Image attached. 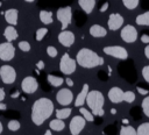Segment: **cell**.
I'll return each instance as SVG.
<instances>
[{"mask_svg":"<svg viewBox=\"0 0 149 135\" xmlns=\"http://www.w3.org/2000/svg\"><path fill=\"white\" fill-rule=\"evenodd\" d=\"M54 102L49 98H38L31 106V121L35 126L43 125L54 113Z\"/></svg>","mask_w":149,"mask_h":135,"instance_id":"cell-1","label":"cell"},{"mask_svg":"<svg viewBox=\"0 0 149 135\" xmlns=\"http://www.w3.org/2000/svg\"><path fill=\"white\" fill-rule=\"evenodd\" d=\"M76 63L84 69H93L104 64V58L88 48H81L76 55Z\"/></svg>","mask_w":149,"mask_h":135,"instance_id":"cell-2","label":"cell"},{"mask_svg":"<svg viewBox=\"0 0 149 135\" xmlns=\"http://www.w3.org/2000/svg\"><path fill=\"white\" fill-rule=\"evenodd\" d=\"M86 105L88 106V109L92 112L94 116L101 118L105 114L104 105H105V97L104 94L98 90L88 91L86 97Z\"/></svg>","mask_w":149,"mask_h":135,"instance_id":"cell-3","label":"cell"},{"mask_svg":"<svg viewBox=\"0 0 149 135\" xmlns=\"http://www.w3.org/2000/svg\"><path fill=\"white\" fill-rule=\"evenodd\" d=\"M56 16L61 23L62 30H66V28L71 24V21H72V8L70 6L61 7L57 9Z\"/></svg>","mask_w":149,"mask_h":135,"instance_id":"cell-4","label":"cell"},{"mask_svg":"<svg viewBox=\"0 0 149 135\" xmlns=\"http://www.w3.org/2000/svg\"><path fill=\"white\" fill-rule=\"evenodd\" d=\"M77 69V63H76V59L71 58V56L68 54V52H64L61 57V61H59V70L62 73L64 74H71L76 71Z\"/></svg>","mask_w":149,"mask_h":135,"instance_id":"cell-5","label":"cell"},{"mask_svg":"<svg viewBox=\"0 0 149 135\" xmlns=\"http://www.w3.org/2000/svg\"><path fill=\"white\" fill-rule=\"evenodd\" d=\"M102 51L107 56H112L121 61H125L128 58V51L121 45H107V47H104Z\"/></svg>","mask_w":149,"mask_h":135,"instance_id":"cell-6","label":"cell"},{"mask_svg":"<svg viewBox=\"0 0 149 135\" xmlns=\"http://www.w3.org/2000/svg\"><path fill=\"white\" fill-rule=\"evenodd\" d=\"M0 79L3 84H13L16 80V71L12 65L5 64L0 66Z\"/></svg>","mask_w":149,"mask_h":135,"instance_id":"cell-7","label":"cell"},{"mask_svg":"<svg viewBox=\"0 0 149 135\" xmlns=\"http://www.w3.org/2000/svg\"><path fill=\"white\" fill-rule=\"evenodd\" d=\"M120 37L126 43H134L137 40V30L132 24L122 26L121 31H120Z\"/></svg>","mask_w":149,"mask_h":135,"instance_id":"cell-8","label":"cell"},{"mask_svg":"<svg viewBox=\"0 0 149 135\" xmlns=\"http://www.w3.org/2000/svg\"><path fill=\"white\" fill-rule=\"evenodd\" d=\"M86 125V120L81 116V115H76L71 119L70 123H69V130L71 135H79L81 133V130L85 128Z\"/></svg>","mask_w":149,"mask_h":135,"instance_id":"cell-9","label":"cell"},{"mask_svg":"<svg viewBox=\"0 0 149 135\" xmlns=\"http://www.w3.org/2000/svg\"><path fill=\"white\" fill-rule=\"evenodd\" d=\"M15 56V48L12 42L0 43V59L3 62H9Z\"/></svg>","mask_w":149,"mask_h":135,"instance_id":"cell-10","label":"cell"},{"mask_svg":"<svg viewBox=\"0 0 149 135\" xmlns=\"http://www.w3.org/2000/svg\"><path fill=\"white\" fill-rule=\"evenodd\" d=\"M38 88V81L36 80L35 77L33 76H27L22 79L21 81V90L27 93V94H31L35 93Z\"/></svg>","mask_w":149,"mask_h":135,"instance_id":"cell-11","label":"cell"},{"mask_svg":"<svg viewBox=\"0 0 149 135\" xmlns=\"http://www.w3.org/2000/svg\"><path fill=\"white\" fill-rule=\"evenodd\" d=\"M56 100L59 105L62 106H68L72 102L73 100V93L71 92L70 88H61L56 93Z\"/></svg>","mask_w":149,"mask_h":135,"instance_id":"cell-12","label":"cell"},{"mask_svg":"<svg viewBox=\"0 0 149 135\" xmlns=\"http://www.w3.org/2000/svg\"><path fill=\"white\" fill-rule=\"evenodd\" d=\"M107 26L109 30H119L120 28H122L123 26V16L119 13H112L108 16V21H107Z\"/></svg>","mask_w":149,"mask_h":135,"instance_id":"cell-13","label":"cell"},{"mask_svg":"<svg viewBox=\"0 0 149 135\" xmlns=\"http://www.w3.org/2000/svg\"><path fill=\"white\" fill-rule=\"evenodd\" d=\"M58 42H59V44H62L63 47H65V48H69V47H71L73 43H74V40H76V37H74V34L72 33V31H70V30H62L59 34H58Z\"/></svg>","mask_w":149,"mask_h":135,"instance_id":"cell-14","label":"cell"},{"mask_svg":"<svg viewBox=\"0 0 149 135\" xmlns=\"http://www.w3.org/2000/svg\"><path fill=\"white\" fill-rule=\"evenodd\" d=\"M107 97H108V99H109L111 102H113V104H120V102L123 101V91L120 87L114 86V87L109 88V91L107 93Z\"/></svg>","mask_w":149,"mask_h":135,"instance_id":"cell-15","label":"cell"},{"mask_svg":"<svg viewBox=\"0 0 149 135\" xmlns=\"http://www.w3.org/2000/svg\"><path fill=\"white\" fill-rule=\"evenodd\" d=\"M19 19V12L15 8H9L5 12V20L9 26H16Z\"/></svg>","mask_w":149,"mask_h":135,"instance_id":"cell-16","label":"cell"},{"mask_svg":"<svg viewBox=\"0 0 149 135\" xmlns=\"http://www.w3.org/2000/svg\"><path fill=\"white\" fill-rule=\"evenodd\" d=\"M90 35L92 37H95V38H101V37H105L107 35V30L105 27L100 26V24H92L90 27Z\"/></svg>","mask_w":149,"mask_h":135,"instance_id":"cell-17","label":"cell"},{"mask_svg":"<svg viewBox=\"0 0 149 135\" xmlns=\"http://www.w3.org/2000/svg\"><path fill=\"white\" fill-rule=\"evenodd\" d=\"M87 93H88V85L87 84H84L80 92L78 93V95L76 97V100H74V106L76 107H81L85 101H86V97H87Z\"/></svg>","mask_w":149,"mask_h":135,"instance_id":"cell-18","label":"cell"},{"mask_svg":"<svg viewBox=\"0 0 149 135\" xmlns=\"http://www.w3.org/2000/svg\"><path fill=\"white\" fill-rule=\"evenodd\" d=\"M3 36L7 40V42H13L19 37V34L14 26H7L3 30Z\"/></svg>","mask_w":149,"mask_h":135,"instance_id":"cell-19","label":"cell"},{"mask_svg":"<svg viewBox=\"0 0 149 135\" xmlns=\"http://www.w3.org/2000/svg\"><path fill=\"white\" fill-rule=\"evenodd\" d=\"M79 7L86 14H91L95 7V0H78Z\"/></svg>","mask_w":149,"mask_h":135,"instance_id":"cell-20","label":"cell"},{"mask_svg":"<svg viewBox=\"0 0 149 135\" xmlns=\"http://www.w3.org/2000/svg\"><path fill=\"white\" fill-rule=\"evenodd\" d=\"M38 17H40V21L43 23V24H51L54 22V19H52V13L49 12V10H41L38 13Z\"/></svg>","mask_w":149,"mask_h":135,"instance_id":"cell-21","label":"cell"},{"mask_svg":"<svg viewBox=\"0 0 149 135\" xmlns=\"http://www.w3.org/2000/svg\"><path fill=\"white\" fill-rule=\"evenodd\" d=\"M47 79H48V83L54 87H59L64 83V79L61 76H57V74H48Z\"/></svg>","mask_w":149,"mask_h":135,"instance_id":"cell-22","label":"cell"},{"mask_svg":"<svg viewBox=\"0 0 149 135\" xmlns=\"http://www.w3.org/2000/svg\"><path fill=\"white\" fill-rule=\"evenodd\" d=\"M49 128L51 130H55V132H61V130H63L65 128V123H64L63 120L56 118V119H54V120H51L49 122Z\"/></svg>","mask_w":149,"mask_h":135,"instance_id":"cell-23","label":"cell"},{"mask_svg":"<svg viewBox=\"0 0 149 135\" xmlns=\"http://www.w3.org/2000/svg\"><path fill=\"white\" fill-rule=\"evenodd\" d=\"M72 113V109L70 107H64V108H59V109H56L55 111V115L57 119H61V120H65L68 119Z\"/></svg>","mask_w":149,"mask_h":135,"instance_id":"cell-24","label":"cell"},{"mask_svg":"<svg viewBox=\"0 0 149 135\" xmlns=\"http://www.w3.org/2000/svg\"><path fill=\"white\" fill-rule=\"evenodd\" d=\"M135 22L139 26H149V10L142 14H139L135 19Z\"/></svg>","mask_w":149,"mask_h":135,"instance_id":"cell-25","label":"cell"},{"mask_svg":"<svg viewBox=\"0 0 149 135\" xmlns=\"http://www.w3.org/2000/svg\"><path fill=\"white\" fill-rule=\"evenodd\" d=\"M79 113L81 114V116L86 120V121H88V122H94V115L92 114V112L90 111V109H87V108H85V107H79Z\"/></svg>","mask_w":149,"mask_h":135,"instance_id":"cell-26","label":"cell"},{"mask_svg":"<svg viewBox=\"0 0 149 135\" xmlns=\"http://www.w3.org/2000/svg\"><path fill=\"white\" fill-rule=\"evenodd\" d=\"M120 135H136V129L129 125H123L120 128Z\"/></svg>","mask_w":149,"mask_h":135,"instance_id":"cell-27","label":"cell"},{"mask_svg":"<svg viewBox=\"0 0 149 135\" xmlns=\"http://www.w3.org/2000/svg\"><path fill=\"white\" fill-rule=\"evenodd\" d=\"M136 135H149V122L141 123L136 129Z\"/></svg>","mask_w":149,"mask_h":135,"instance_id":"cell-28","label":"cell"},{"mask_svg":"<svg viewBox=\"0 0 149 135\" xmlns=\"http://www.w3.org/2000/svg\"><path fill=\"white\" fill-rule=\"evenodd\" d=\"M141 109H142V113L149 118V95H146L143 99H142V102H141Z\"/></svg>","mask_w":149,"mask_h":135,"instance_id":"cell-29","label":"cell"},{"mask_svg":"<svg viewBox=\"0 0 149 135\" xmlns=\"http://www.w3.org/2000/svg\"><path fill=\"white\" fill-rule=\"evenodd\" d=\"M47 34H48V28H45V27L38 28V29L36 30V34H35V38H36V41H37V42H41V41L45 37Z\"/></svg>","mask_w":149,"mask_h":135,"instance_id":"cell-30","label":"cell"},{"mask_svg":"<svg viewBox=\"0 0 149 135\" xmlns=\"http://www.w3.org/2000/svg\"><path fill=\"white\" fill-rule=\"evenodd\" d=\"M7 127H8V129H9L10 132H16V130L20 129L21 123H20L19 120H16V119H12V120H9V122L7 123Z\"/></svg>","mask_w":149,"mask_h":135,"instance_id":"cell-31","label":"cell"},{"mask_svg":"<svg viewBox=\"0 0 149 135\" xmlns=\"http://www.w3.org/2000/svg\"><path fill=\"white\" fill-rule=\"evenodd\" d=\"M122 1V3H123V6L127 8V9H135L137 6H139V3H140V0H121Z\"/></svg>","mask_w":149,"mask_h":135,"instance_id":"cell-32","label":"cell"},{"mask_svg":"<svg viewBox=\"0 0 149 135\" xmlns=\"http://www.w3.org/2000/svg\"><path fill=\"white\" fill-rule=\"evenodd\" d=\"M134 100H135V93L133 91H126V92H123V101H126L128 104H132Z\"/></svg>","mask_w":149,"mask_h":135,"instance_id":"cell-33","label":"cell"},{"mask_svg":"<svg viewBox=\"0 0 149 135\" xmlns=\"http://www.w3.org/2000/svg\"><path fill=\"white\" fill-rule=\"evenodd\" d=\"M17 47H19V49H20L21 51H23V52H28V51L30 50V44H29V42H27V41H20L19 44H17Z\"/></svg>","mask_w":149,"mask_h":135,"instance_id":"cell-34","label":"cell"},{"mask_svg":"<svg viewBox=\"0 0 149 135\" xmlns=\"http://www.w3.org/2000/svg\"><path fill=\"white\" fill-rule=\"evenodd\" d=\"M47 55H48L49 57H51V58H55V57H57L58 51H57V49H56L55 47L49 45V47H47Z\"/></svg>","mask_w":149,"mask_h":135,"instance_id":"cell-35","label":"cell"},{"mask_svg":"<svg viewBox=\"0 0 149 135\" xmlns=\"http://www.w3.org/2000/svg\"><path fill=\"white\" fill-rule=\"evenodd\" d=\"M141 74L143 77V79L149 84V64L148 65H144L142 68V71H141Z\"/></svg>","mask_w":149,"mask_h":135,"instance_id":"cell-36","label":"cell"},{"mask_svg":"<svg viewBox=\"0 0 149 135\" xmlns=\"http://www.w3.org/2000/svg\"><path fill=\"white\" fill-rule=\"evenodd\" d=\"M136 90L141 95H148L149 94V90L148 88H144V87H141V86H136Z\"/></svg>","mask_w":149,"mask_h":135,"instance_id":"cell-37","label":"cell"},{"mask_svg":"<svg viewBox=\"0 0 149 135\" xmlns=\"http://www.w3.org/2000/svg\"><path fill=\"white\" fill-rule=\"evenodd\" d=\"M108 7H109L108 1H104V2H102V5H101V6H100V8H99V12H100V13H105V12L108 9Z\"/></svg>","mask_w":149,"mask_h":135,"instance_id":"cell-38","label":"cell"},{"mask_svg":"<svg viewBox=\"0 0 149 135\" xmlns=\"http://www.w3.org/2000/svg\"><path fill=\"white\" fill-rule=\"evenodd\" d=\"M141 42L142 43H146V44H149V34H143L141 35Z\"/></svg>","mask_w":149,"mask_h":135,"instance_id":"cell-39","label":"cell"},{"mask_svg":"<svg viewBox=\"0 0 149 135\" xmlns=\"http://www.w3.org/2000/svg\"><path fill=\"white\" fill-rule=\"evenodd\" d=\"M36 68H37L38 70H43V69H44V62H43V61H38V62L36 63Z\"/></svg>","mask_w":149,"mask_h":135,"instance_id":"cell-40","label":"cell"},{"mask_svg":"<svg viewBox=\"0 0 149 135\" xmlns=\"http://www.w3.org/2000/svg\"><path fill=\"white\" fill-rule=\"evenodd\" d=\"M19 95H20V92H19V91H16V90H14V91H12V92H10V98H13V99L17 98Z\"/></svg>","mask_w":149,"mask_h":135,"instance_id":"cell-41","label":"cell"},{"mask_svg":"<svg viewBox=\"0 0 149 135\" xmlns=\"http://www.w3.org/2000/svg\"><path fill=\"white\" fill-rule=\"evenodd\" d=\"M5 97H6V93H5V90H3L2 87H0V101H3V99H5Z\"/></svg>","mask_w":149,"mask_h":135,"instance_id":"cell-42","label":"cell"},{"mask_svg":"<svg viewBox=\"0 0 149 135\" xmlns=\"http://www.w3.org/2000/svg\"><path fill=\"white\" fill-rule=\"evenodd\" d=\"M65 83H66V85H68V86H70V87H72V86H73V80H72L70 77H68V78L65 79Z\"/></svg>","mask_w":149,"mask_h":135,"instance_id":"cell-43","label":"cell"},{"mask_svg":"<svg viewBox=\"0 0 149 135\" xmlns=\"http://www.w3.org/2000/svg\"><path fill=\"white\" fill-rule=\"evenodd\" d=\"M144 56L149 59V44H147V47L144 48Z\"/></svg>","mask_w":149,"mask_h":135,"instance_id":"cell-44","label":"cell"},{"mask_svg":"<svg viewBox=\"0 0 149 135\" xmlns=\"http://www.w3.org/2000/svg\"><path fill=\"white\" fill-rule=\"evenodd\" d=\"M7 109V105L2 101H0V111H6Z\"/></svg>","mask_w":149,"mask_h":135,"instance_id":"cell-45","label":"cell"},{"mask_svg":"<svg viewBox=\"0 0 149 135\" xmlns=\"http://www.w3.org/2000/svg\"><path fill=\"white\" fill-rule=\"evenodd\" d=\"M43 135H52V133L48 129V130H45V132H44V134H43Z\"/></svg>","mask_w":149,"mask_h":135,"instance_id":"cell-46","label":"cell"},{"mask_svg":"<svg viewBox=\"0 0 149 135\" xmlns=\"http://www.w3.org/2000/svg\"><path fill=\"white\" fill-rule=\"evenodd\" d=\"M115 113H116V109H115V108H112V109H111V114H113V115H114Z\"/></svg>","mask_w":149,"mask_h":135,"instance_id":"cell-47","label":"cell"},{"mask_svg":"<svg viewBox=\"0 0 149 135\" xmlns=\"http://www.w3.org/2000/svg\"><path fill=\"white\" fill-rule=\"evenodd\" d=\"M2 130H3V126H2V123H1V121H0V134L2 133Z\"/></svg>","mask_w":149,"mask_h":135,"instance_id":"cell-48","label":"cell"},{"mask_svg":"<svg viewBox=\"0 0 149 135\" xmlns=\"http://www.w3.org/2000/svg\"><path fill=\"white\" fill-rule=\"evenodd\" d=\"M122 122H123V125H128V120H127V119H123Z\"/></svg>","mask_w":149,"mask_h":135,"instance_id":"cell-49","label":"cell"},{"mask_svg":"<svg viewBox=\"0 0 149 135\" xmlns=\"http://www.w3.org/2000/svg\"><path fill=\"white\" fill-rule=\"evenodd\" d=\"M24 1H26V2H34L35 0H24Z\"/></svg>","mask_w":149,"mask_h":135,"instance_id":"cell-50","label":"cell"},{"mask_svg":"<svg viewBox=\"0 0 149 135\" xmlns=\"http://www.w3.org/2000/svg\"><path fill=\"white\" fill-rule=\"evenodd\" d=\"M1 6H2V2H1V1H0V7H1Z\"/></svg>","mask_w":149,"mask_h":135,"instance_id":"cell-51","label":"cell"}]
</instances>
